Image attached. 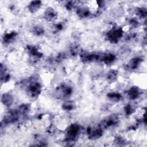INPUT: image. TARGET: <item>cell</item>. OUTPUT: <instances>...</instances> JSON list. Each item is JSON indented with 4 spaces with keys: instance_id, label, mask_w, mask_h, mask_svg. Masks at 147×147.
Listing matches in <instances>:
<instances>
[{
    "instance_id": "4",
    "label": "cell",
    "mask_w": 147,
    "mask_h": 147,
    "mask_svg": "<svg viewBox=\"0 0 147 147\" xmlns=\"http://www.w3.org/2000/svg\"><path fill=\"white\" fill-rule=\"evenodd\" d=\"M41 2L40 1H34L32 2L31 4L29 6V9L31 12L34 13L38 10V9L40 7Z\"/></svg>"
},
{
    "instance_id": "3",
    "label": "cell",
    "mask_w": 147,
    "mask_h": 147,
    "mask_svg": "<svg viewBox=\"0 0 147 147\" xmlns=\"http://www.w3.org/2000/svg\"><path fill=\"white\" fill-rule=\"evenodd\" d=\"M2 102L5 105L10 106L13 102V98L9 94H4L2 97Z\"/></svg>"
},
{
    "instance_id": "8",
    "label": "cell",
    "mask_w": 147,
    "mask_h": 147,
    "mask_svg": "<svg viewBox=\"0 0 147 147\" xmlns=\"http://www.w3.org/2000/svg\"><path fill=\"white\" fill-rule=\"evenodd\" d=\"M74 104L72 102H65L64 104L63 105V108L64 109L66 110H70L71 109H73L74 107Z\"/></svg>"
},
{
    "instance_id": "2",
    "label": "cell",
    "mask_w": 147,
    "mask_h": 147,
    "mask_svg": "<svg viewBox=\"0 0 147 147\" xmlns=\"http://www.w3.org/2000/svg\"><path fill=\"white\" fill-rule=\"evenodd\" d=\"M79 131V127L77 125H73L71 126L68 132V139L70 140H73Z\"/></svg>"
},
{
    "instance_id": "9",
    "label": "cell",
    "mask_w": 147,
    "mask_h": 147,
    "mask_svg": "<svg viewBox=\"0 0 147 147\" xmlns=\"http://www.w3.org/2000/svg\"><path fill=\"white\" fill-rule=\"evenodd\" d=\"M43 32L44 31L41 27L36 26L34 29V33L36 35H40L43 34Z\"/></svg>"
},
{
    "instance_id": "6",
    "label": "cell",
    "mask_w": 147,
    "mask_h": 147,
    "mask_svg": "<svg viewBox=\"0 0 147 147\" xmlns=\"http://www.w3.org/2000/svg\"><path fill=\"white\" fill-rule=\"evenodd\" d=\"M128 94L129 95V97L134 99L136 98L138 95H139V91L137 89H132L130 90L129 91Z\"/></svg>"
},
{
    "instance_id": "10",
    "label": "cell",
    "mask_w": 147,
    "mask_h": 147,
    "mask_svg": "<svg viewBox=\"0 0 147 147\" xmlns=\"http://www.w3.org/2000/svg\"><path fill=\"white\" fill-rule=\"evenodd\" d=\"M109 97L110 99H112V100H113L114 101H118L119 100H120L121 95L117 93H112V94H110Z\"/></svg>"
},
{
    "instance_id": "7",
    "label": "cell",
    "mask_w": 147,
    "mask_h": 147,
    "mask_svg": "<svg viewBox=\"0 0 147 147\" xmlns=\"http://www.w3.org/2000/svg\"><path fill=\"white\" fill-rule=\"evenodd\" d=\"M16 34L15 33H10L9 34H7L5 35V36L4 37V40H5L6 42L10 41L12 40L14 37H16Z\"/></svg>"
},
{
    "instance_id": "5",
    "label": "cell",
    "mask_w": 147,
    "mask_h": 147,
    "mask_svg": "<svg viewBox=\"0 0 147 147\" xmlns=\"http://www.w3.org/2000/svg\"><path fill=\"white\" fill-rule=\"evenodd\" d=\"M55 17V13L54 12V11L52 9H50L46 11V13H45V17L46 18V19L48 20H52L53 19V18Z\"/></svg>"
},
{
    "instance_id": "1",
    "label": "cell",
    "mask_w": 147,
    "mask_h": 147,
    "mask_svg": "<svg viewBox=\"0 0 147 147\" xmlns=\"http://www.w3.org/2000/svg\"><path fill=\"white\" fill-rule=\"evenodd\" d=\"M122 32L119 29H113L108 34V37L110 40L116 42L122 36Z\"/></svg>"
}]
</instances>
